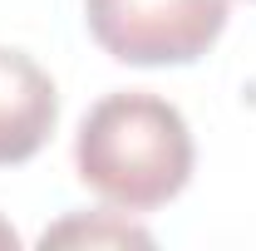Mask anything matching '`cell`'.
<instances>
[{
    "mask_svg": "<svg viewBox=\"0 0 256 251\" xmlns=\"http://www.w3.org/2000/svg\"><path fill=\"white\" fill-rule=\"evenodd\" d=\"M20 246V236H15V226L10 222H0V251H15Z\"/></svg>",
    "mask_w": 256,
    "mask_h": 251,
    "instance_id": "cell-5",
    "label": "cell"
},
{
    "mask_svg": "<svg viewBox=\"0 0 256 251\" xmlns=\"http://www.w3.org/2000/svg\"><path fill=\"white\" fill-rule=\"evenodd\" d=\"M40 246H153V236L128 222V212H94V217H64L60 226H50L40 236Z\"/></svg>",
    "mask_w": 256,
    "mask_h": 251,
    "instance_id": "cell-4",
    "label": "cell"
},
{
    "mask_svg": "<svg viewBox=\"0 0 256 251\" xmlns=\"http://www.w3.org/2000/svg\"><path fill=\"white\" fill-rule=\"evenodd\" d=\"M60 124L54 79L25 54L0 44V168L30 162Z\"/></svg>",
    "mask_w": 256,
    "mask_h": 251,
    "instance_id": "cell-3",
    "label": "cell"
},
{
    "mask_svg": "<svg viewBox=\"0 0 256 251\" xmlns=\"http://www.w3.org/2000/svg\"><path fill=\"white\" fill-rule=\"evenodd\" d=\"M232 0H84L94 44L118 64H197L226 30Z\"/></svg>",
    "mask_w": 256,
    "mask_h": 251,
    "instance_id": "cell-2",
    "label": "cell"
},
{
    "mask_svg": "<svg viewBox=\"0 0 256 251\" xmlns=\"http://www.w3.org/2000/svg\"><path fill=\"white\" fill-rule=\"evenodd\" d=\"M192 128L178 104L143 89L104 94L74 138V172L98 202L128 217L158 212L192 182Z\"/></svg>",
    "mask_w": 256,
    "mask_h": 251,
    "instance_id": "cell-1",
    "label": "cell"
}]
</instances>
